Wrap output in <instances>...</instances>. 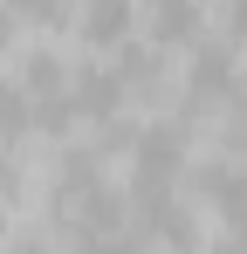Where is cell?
Instances as JSON below:
<instances>
[{
	"label": "cell",
	"instance_id": "cell-3",
	"mask_svg": "<svg viewBox=\"0 0 247 254\" xmlns=\"http://www.w3.org/2000/svg\"><path fill=\"white\" fill-rule=\"evenodd\" d=\"M199 192L213 199L220 227H227L234 241H247V165H206L199 172Z\"/></svg>",
	"mask_w": 247,
	"mask_h": 254
},
{
	"label": "cell",
	"instance_id": "cell-5",
	"mask_svg": "<svg viewBox=\"0 0 247 254\" xmlns=\"http://www.w3.org/2000/svg\"><path fill=\"white\" fill-rule=\"evenodd\" d=\"M158 42H192L199 35V0H137Z\"/></svg>",
	"mask_w": 247,
	"mask_h": 254
},
{
	"label": "cell",
	"instance_id": "cell-8",
	"mask_svg": "<svg viewBox=\"0 0 247 254\" xmlns=\"http://www.w3.org/2000/svg\"><path fill=\"white\" fill-rule=\"evenodd\" d=\"M7 42H14V14L0 7V55H7Z\"/></svg>",
	"mask_w": 247,
	"mask_h": 254
},
{
	"label": "cell",
	"instance_id": "cell-9",
	"mask_svg": "<svg viewBox=\"0 0 247 254\" xmlns=\"http://www.w3.org/2000/svg\"><path fill=\"white\" fill-rule=\"evenodd\" d=\"M0 234H7V199H0Z\"/></svg>",
	"mask_w": 247,
	"mask_h": 254
},
{
	"label": "cell",
	"instance_id": "cell-1",
	"mask_svg": "<svg viewBox=\"0 0 247 254\" xmlns=\"http://www.w3.org/2000/svg\"><path fill=\"white\" fill-rule=\"evenodd\" d=\"M185 103H192V110H234V103H247V96H241V76H234V55H227V48H199L192 83H185Z\"/></svg>",
	"mask_w": 247,
	"mask_h": 254
},
{
	"label": "cell",
	"instance_id": "cell-2",
	"mask_svg": "<svg viewBox=\"0 0 247 254\" xmlns=\"http://www.w3.org/2000/svg\"><path fill=\"white\" fill-rule=\"evenodd\" d=\"M130 151H137V192H172L179 158H185V137L172 124H151L144 137H130Z\"/></svg>",
	"mask_w": 247,
	"mask_h": 254
},
{
	"label": "cell",
	"instance_id": "cell-7",
	"mask_svg": "<svg viewBox=\"0 0 247 254\" xmlns=\"http://www.w3.org/2000/svg\"><path fill=\"white\" fill-rule=\"evenodd\" d=\"M227 35H234V42H247V0H234V7H227Z\"/></svg>",
	"mask_w": 247,
	"mask_h": 254
},
{
	"label": "cell",
	"instance_id": "cell-4",
	"mask_svg": "<svg viewBox=\"0 0 247 254\" xmlns=\"http://www.w3.org/2000/svg\"><path fill=\"white\" fill-rule=\"evenodd\" d=\"M137 21V0H76V35L96 48H117Z\"/></svg>",
	"mask_w": 247,
	"mask_h": 254
},
{
	"label": "cell",
	"instance_id": "cell-10",
	"mask_svg": "<svg viewBox=\"0 0 247 254\" xmlns=\"http://www.w3.org/2000/svg\"><path fill=\"white\" fill-rule=\"evenodd\" d=\"M21 254H55V248H21Z\"/></svg>",
	"mask_w": 247,
	"mask_h": 254
},
{
	"label": "cell",
	"instance_id": "cell-6",
	"mask_svg": "<svg viewBox=\"0 0 247 254\" xmlns=\"http://www.w3.org/2000/svg\"><path fill=\"white\" fill-rule=\"evenodd\" d=\"M0 7H7L14 21H41V28H48V21H62L69 0H0Z\"/></svg>",
	"mask_w": 247,
	"mask_h": 254
}]
</instances>
